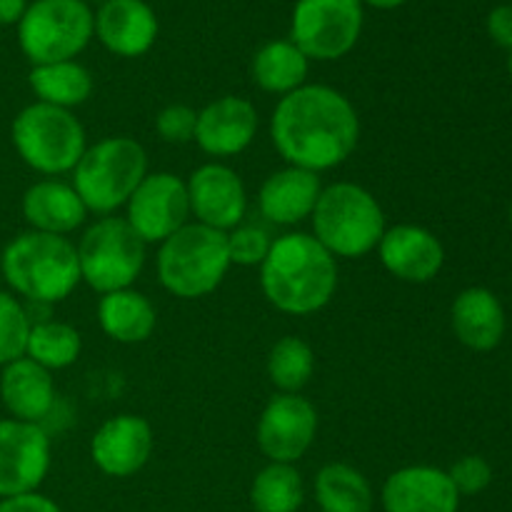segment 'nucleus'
<instances>
[{
  "instance_id": "1",
  "label": "nucleus",
  "mask_w": 512,
  "mask_h": 512,
  "mask_svg": "<svg viewBox=\"0 0 512 512\" xmlns=\"http://www.w3.org/2000/svg\"><path fill=\"white\" fill-rule=\"evenodd\" d=\"M270 140L285 163L320 175L343 165L358 148V110L340 90L305 83L278 100Z\"/></svg>"
},
{
  "instance_id": "2",
  "label": "nucleus",
  "mask_w": 512,
  "mask_h": 512,
  "mask_svg": "<svg viewBox=\"0 0 512 512\" xmlns=\"http://www.w3.org/2000/svg\"><path fill=\"white\" fill-rule=\"evenodd\" d=\"M260 288L280 313L298 318L320 313L338 290V258L313 235L285 233L273 240L260 265Z\"/></svg>"
},
{
  "instance_id": "3",
  "label": "nucleus",
  "mask_w": 512,
  "mask_h": 512,
  "mask_svg": "<svg viewBox=\"0 0 512 512\" xmlns=\"http://www.w3.org/2000/svg\"><path fill=\"white\" fill-rule=\"evenodd\" d=\"M0 273L15 298L35 305L63 303L80 285L78 250L63 235L25 230L0 253Z\"/></svg>"
},
{
  "instance_id": "4",
  "label": "nucleus",
  "mask_w": 512,
  "mask_h": 512,
  "mask_svg": "<svg viewBox=\"0 0 512 512\" xmlns=\"http://www.w3.org/2000/svg\"><path fill=\"white\" fill-rule=\"evenodd\" d=\"M233 268L228 233L200 223H188L160 243L158 280L180 300H198L215 293Z\"/></svg>"
},
{
  "instance_id": "5",
  "label": "nucleus",
  "mask_w": 512,
  "mask_h": 512,
  "mask_svg": "<svg viewBox=\"0 0 512 512\" xmlns=\"http://www.w3.org/2000/svg\"><path fill=\"white\" fill-rule=\"evenodd\" d=\"M313 238L333 258H363L378 248L385 233V213L373 193L355 183H333L323 188L313 215Z\"/></svg>"
},
{
  "instance_id": "6",
  "label": "nucleus",
  "mask_w": 512,
  "mask_h": 512,
  "mask_svg": "<svg viewBox=\"0 0 512 512\" xmlns=\"http://www.w3.org/2000/svg\"><path fill=\"white\" fill-rule=\"evenodd\" d=\"M148 175V153L128 135H110L88 145L83 158L73 168V188L85 203L88 213L113 215L125 208Z\"/></svg>"
},
{
  "instance_id": "7",
  "label": "nucleus",
  "mask_w": 512,
  "mask_h": 512,
  "mask_svg": "<svg viewBox=\"0 0 512 512\" xmlns=\"http://www.w3.org/2000/svg\"><path fill=\"white\" fill-rule=\"evenodd\" d=\"M10 140L18 158L40 175L73 173L88 148V135L73 110L48 103H30L10 125Z\"/></svg>"
},
{
  "instance_id": "8",
  "label": "nucleus",
  "mask_w": 512,
  "mask_h": 512,
  "mask_svg": "<svg viewBox=\"0 0 512 512\" xmlns=\"http://www.w3.org/2000/svg\"><path fill=\"white\" fill-rule=\"evenodd\" d=\"M95 38V13L83 0H33L18 23V45L33 65L75 60Z\"/></svg>"
},
{
  "instance_id": "9",
  "label": "nucleus",
  "mask_w": 512,
  "mask_h": 512,
  "mask_svg": "<svg viewBox=\"0 0 512 512\" xmlns=\"http://www.w3.org/2000/svg\"><path fill=\"white\" fill-rule=\"evenodd\" d=\"M148 245L135 235L125 218L105 215L95 220L78 240L80 283L98 295L133 288L145 268Z\"/></svg>"
},
{
  "instance_id": "10",
  "label": "nucleus",
  "mask_w": 512,
  "mask_h": 512,
  "mask_svg": "<svg viewBox=\"0 0 512 512\" xmlns=\"http://www.w3.org/2000/svg\"><path fill=\"white\" fill-rule=\"evenodd\" d=\"M365 8L360 0H298L290 18V40L308 60H340L358 45Z\"/></svg>"
},
{
  "instance_id": "11",
  "label": "nucleus",
  "mask_w": 512,
  "mask_h": 512,
  "mask_svg": "<svg viewBox=\"0 0 512 512\" xmlns=\"http://www.w3.org/2000/svg\"><path fill=\"white\" fill-rule=\"evenodd\" d=\"M125 220L145 245L163 243L190 223L185 180L168 170L148 173L125 203Z\"/></svg>"
},
{
  "instance_id": "12",
  "label": "nucleus",
  "mask_w": 512,
  "mask_h": 512,
  "mask_svg": "<svg viewBox=\"0 0 512 512\" xmlns=\"http://www.w3.org/2000/svg\"><path fill=\"white\" fill-rule=\"evenodd\" d=\"M318 438V410L300 393H278L258 418L255 440L268 463L295 465Z\"/></svg>"
},
{
  "instance_id": "13",
  "label": "nucleus",
  "mask_w": 512,
  "mask_h": 512,
  "mask_svg": "<svg viewBox=\"0 0 512 512\" xmlns=\"http://www.w3.org/2000/svg\"><path fill=\"white\" fill-rule=\"evenodd\" d=\"M50 463L53 448L43 425L0 418V500L35 493Z\"/></svg>"
},
{
  "instance_id": "14",
  "label": "nucleus",
  "mask_w": 512,
  "mask_h": 512,
  "mask_svg": "<svg viewBox=\"0 0 512 512\" xmlns=\"http://www.w3.org/2000/svg\"><path fill=\"white\" fill-rule=\"evenodd\" d=\"M190 218L208 228L230 233L248 213V190L243 178L225 163H205L185 180Z\"/></svg>"
},
{
  "instance_id": "15",
  "label": "nucleus",
  "mask_w": 512,
  "mask_h": 512,
  "mask_svg": "<svg viewBox=\"0 0 512 512\" xmlns=\"http://www.w3.org/2000/svg\"><path fill=\"white\" fill-rule=\"evenodd\" d=\"M155 448L153 428L140 415H115L90 438L93 465L108 478H130L148 465Z\"/></svg>"
},
{
  "instance_id": "16",
  "label": "nucleus",
  "mask_w": 512,
  "mask_h": 512,
  "mask_svg": "<svg viewBox=\"0 0 512 512\" xmlns=\"http://www.w3.org/2000/svg\"><path fill=\"white\" fill-rule=\"evenodd\" d=\"M375 250L383 268L403 283H430L438 278L445 265L443 243L423 225L398 223L393 228H385Z\"/></svg>"
},
{
  "instance_id": "17",
  "label": "nucleus",
  "mask_w": 512,
  "mask_h": 512,
  "mask_svg": "<svg viewBox=\"0 0 512 512\" xmlns=\"http://www.w3.org/2000/svg\"><path fill=\"white\" fill-rule=\"evenodd\" d=\"M260 115L248 98L240 95H223L213 103L198 110V128H195V143L210 158H233L258 135Z\"/></svg>"
},
{
  "instance_id": "18",
  "label": "nucleus",
  "mask_w": 512,
  "mask_h": 512,
  "mask_svg": "<svg viewBox=\"0 0 512 512\" xmlns=\"http://www.w3.org/2000/svg\"><path fill=\"white\" fill-rule=\"evenodd\" d=\"M380 503L385 512H458L460 495L445 470L408 465L388 475Z\"/></svg>"
},
{
  "instance_id": "19",
  "label": "nucleus",
  "mask_w": 512,
  "mask_h": 512,
  "mask_svg": "<svg viewBox=\"0 0 512 512\" xmlns=\"http://www.w3.org/2000/svg\"><path fill=\"white\" fill-rule=\"evenodd\" d=\"M158 33V15L145 0H108L95 13V38L118 58L145 55Z\"/></svg>"
},
{
  "instance_id": "20",
  "label": "nucleus",
  "mask_w": 512,
  "mask_h": 512,
  "mask_svg": "<svg viewBox=\"0 0 512 512\" xmlns=\"http://www.w3.org/2000/svg\"><path fill=\"white\" fill-rule=\"evenodd\" d=\"M320 193H323V183L318 173L285 165L270 173L260 185V215L275 225H298L313 215Z\"/></svg>"
},
{
  "instance_id": "21",
  "label": "nucleus",
  "mask_w": 512,
  "mask_h": 512,
  "mask_svg": "<svg viewBox=\"0 0 512 512\" xmlns=\"http://www.w3.org/2000/svg\"><path fill=\"white\" fill-rule=\"evenodd\" d=\"M20 210H23V218L30 230L63 235V238L83 228L90 215L80 195L75 193L73 183H63L55 178H45L30 185L20 200Z\"/></svg>"
},
{
  "instance_id": "22",
  "label": "nucleus",
  "mask_w": 512,
  "mask_h": 512,
  "mask_svg": "<svg viewBox=\"0 0 512 512\" xmlns=\"http://www.w3.org/2000/svg\"><path fill=\"white\" fill-rule=\"evenodd\" d=\"M0 403L10 418L43 423L55 408L53 373L30 358H18L0 368Z\"/></svg>"
},
{
  "instance_id": "23",
  "label": "nucleus",
  "mask_w": 512,
  "mask_h": 512,
  "mask_svg": "<svg viewBox=\"0 0 512 512\" xmlns=\"http://www.w3.org/2000/svg\"><path fill=\"white\" fill-rule=\"evenodd\" d=\"M453 333L465 348L488 353L505 335V310L488 288H468L455 298L450 310Z\"/></svg>"
},
{
  "instance_id": "24",
  "label": "nucleus",
  "mask_w": 512,
  "mask_h": 512,
  "mask_svg": "<svg viewBox=\"0 0 512 512\" xmlns=\"http://www.w3.org/2000/svg\"><path fill=\"white\" fill-rule=\"evenodd\" d=\"M98 325L115 343L138 345L155 333L158 313L148 295L135 288H125L100 295Z\"/></svg>"
},
{
  "instance_id": "25",
  "label": "nucleus",
  "mask_w": 512,
  "mask_h": 512,
  "mask_svg": "<svg viewBox=\"0 0 512 512\" xmlns=\"http://www.w3.org/2000/svg\"><path fill=\"white\" fill-rule=\"evenodd\" d=\"M308 73V55L290 38L268 40L265 45H260L258 53L253 55V63H250L253 83L263 93L280 95V98L293 93V90L303 88L305 80H308Z\"/></svg>"
},
{
  "instance_id": "26",
  "label": "nucleus",
  "mask_w": 512,
  "mask_h": 512,
  "mask_svg": "<svg viewBox=\"0 0 512 512\" xmlns=\"http://www.w3.org/2000/svg\"><path fill=\"white\" fill-rule=\"evenodd\" d=\"M315 503L320 512H373L370 480L348 463H328L315 475Z\"/></svg>"
},
{
  "instance_id": "27",
  "label": "nucleus",
  "mask_w": 512,
  "mask_h": 512,
  "mask_svg": "<svg viewBox=\"0 0 512 512\" xmlns=\"http://www.w3.org/2000/svg\"><path fill=\"white\" fill-rule=\"evenodd\" d=\"M28 85L38 103L65 110L78 108L93 95V75L78 60L33 65V70L28 73Z\"/></svg>"
},
{
  "instance_id": "28",
  "label": "nucleus",
  "mask_w": 512,
  "mask_h": 512,
  "mask_svg": "<svg viewBox=\"0 0 512 512\" xmlns=\"http://www.w3.org/2000/svg\"><path fill=\"white\" fill-rule=\"evenodd\" d=\"M80 350H83V338L73 325L63 320H38L30 328L25 358L53 373L78 363Z\"/></svg>"
},
{
  "instance_id": "29",
  "label": "nucleus",
  "mask_w": 512,
  "mask_h": 512,
  "mask_svg": "<svg viewBox=\"0 0 512 512\" xmlns=\"http://www.w3.org/2000/svg\"><path fill=\"white\" fill-rule=\"evenodd\" d=\"M305 503L303 475L295 465L268 463L250 485L255 512H298Z\"/></svg>"
},
{
  "instance_id": "30",
  "label": "nucleus",
  "mask_w": 512,
  "mask_h": 512,
  "mask_svg": "<svg viewBox=\"0 0 512 512\" xmlns=\"http://www.w3.org/2000/svg\"><path fill=\"white\" fill-rule=\"evenodd\" d=\"M265 370L278 393H300L313 380L315 353L303 338L285 335L270 348Z\"/></svg>"
},
{
  "instance_id": "31",
  "label": "nucleus",
  "mask_w": 512,
  "mask_h": 512,
  "mask_svg": "<svg viewBox=\"0 0 512 512\" xmlns=\"http://www.w3.org/2000/svg\"><path fill=\"white\" fill-rule=\"evenodd\" d=\"M30 328L33 320L20 298L10 290H0V368L23 358Z\"/></svg>"
},
{
  "instance_id": "32",
  "label": "nucleus",
  "mask_w": 512,
  "mask_h": 512,
  "mask_svg": "<svg viewBox=\"0 0 512 512\" xmlns=\"http://www.w3.org/2000/svg\"><path fill=\"white\" fill-rule=\"evenodd\" d=\"M273 248V238L260 225H243L228 233L230 263L240 268H260Z\"/></svg>"
},
{
  "instance_id": "33",
  "label": "nucleus",
  "mask_w": 512,
  "mask_h": 512,
  "mask_svg": "<svg viewBox=\"0 0 512 512\" xmlns=\"http://www.w3.org/2000/svg\"><path fill=\"white\" fill-rule=\"evenodd\" d=\"M195 128H198V110L183 103L165 105L155 118V130L165 143H193Z\"/></svg>"
},
{
  "instance_id": "34",
  "label": "nucleus",
  "mask_w": 512,
  "mask_h": 512,
  "mask_svg": "<svg viewBox=\"0 0 512 512\" xmlns=\"http://www.w3.org/2000/svg\"><path fill=\"white\" fill-rule=\"evenodd\" d=\"M448 475L450 480H453L458 495L463 498V495L483 493L490 485V480H493V468H490L488 460L480 458V455H465V458H460L458 463L448 470Z\"/></svg>"
},
{
  "instance_id": "35",
  "label": "nucleus",
  "mask_w": 512,
  "mask_h": 512,
  "mask_svg": "<svg viewBox=\"0 0 512 512\" xmlns=\"http://www.w3.org/2000/svg\"><path fill=\"white\" fill-rule=\"evenodd\" d=\"M0 512H63L55 500H50L43 493H25L15 495V498L0 500Z\"/></svg>"
},
{
  "instance_id": "36",
  "label": "nucleus",
  "mask_w": 512,
  "mask_h": 512,
  "mask_svg": "<svg viewBox=\"0 0 512 512\" xmlns=\"http://www.w3.org/2000/svg\"><path fill=\"white\" fill-rule=\"evenodd\" d=\"M488 35L500 48L512 50V5H498L490 10Z\"/></svg>"
},
{
  "instance_id": "37",
  "label": "nucleus",
  "mask_w": 512,
  "mask_h": 512,
  "mask_svg": "<svg viewBox=\"0 0 512 512\" xmlns=\"http://www.w3.org/2000/svg\"><path fill=\"white\" fill-rule=\"evenodd\" d=\"M28 0H0V25H18Z\"/></svg>"
},
{
  "instance_id": "38",
  "label": "nucleus",
  "mask_w": 512,
  "mask_h": 512,
  "mask_svg": "<svg viewBox=\"0 0 512 512\" xmlns=\"http://www.w3.org/2000/svg\"><path fill=\"white\" fill-rule=\"evenodd\" d=\"M360 3H363V8L365 5H370V8H378V10H395L400 8V5L408 3V0H360Z\"/></svg>"
},
{
  "instance_id": "39",
  "label": "nucleus",
  "mask_w": 512,
  "mask_h": 512,
  "mask_svg": "<svg viewBox=\"0 0 512 512\" xmlns=\"http://www.w3.org/2000/svg\"><path fill=\"white\" fill-rule=\"evenodd\" d=\"M83 3H98V5H103V3H108V0H83Z\"/></svg>"
},
{
  "instance_id": "40",
  "label": "nucleus",
  "mask_w": 512,
  "mask_h": 512,
  "mask_svg": "<svg viewBox=\"0 0 512 512\" xmlns=\"http://www.w3.org/2000/svg\"><path fill=\"white\" fill-rule=\"evenodd\" d=\"M508 70H510V78H512V50H510V63H508Z\"/></svg>"
},
{
  "instance_id": "41",
  "label": "nucleus",
  "mask_w": 512,
  "mask_h": 512,
  "mask_svg": "<svg viewBox=\"0 0 512 512\" xmlns=\"http://www.w3.org/2000/svg\"><path fill=\"white\" fill-rule=\"evenodd\" d=\"M510 223H512V205H510Z\"/></svg>"
}]
</instances>
